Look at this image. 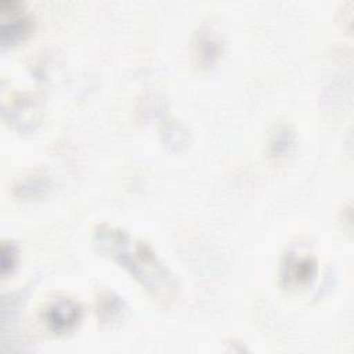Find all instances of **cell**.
Returning <instances> with one entry per match:
<instances>
[{
    "label": "cell",
    "mask_w": 354,
    "mask_h": 354,
    "mask_svg": "<svg viewBox=\"0 0 354 354\" xmlns=\"http://www.w3.org/2000/svg\"><path fill=\"white\" fill-rule=\"evenodd\" d=\"M19 254L14 242L3 241L1 242V275L7 277L15 268Z\"/></svg>",
    "instance_id": "cell-10"
},
{
    "label": "cell",
    "mask_w": 354,
    "mask_h": 354,
    "mask_svg": "<svg viewBox=\"0 0 354 354\" xmlns=\"http://www.w3.org/2000/svg\"><path fill=\"white\" fill-rule=\"evenodd\" d=\"M318 272L315 257L306 253L288 252L281 267V281L285 288L299 289L311 285Z\"/></svg>",
    "instance_id": "cell-3"
},
{
    "label": "cell",
    "mask_w": 354,
    "mask_h": 354,
    "mask_svg": "<svg viewBox=\"0 0 354 354\" xmlns=\"http://www.w3.org/2000/svg\"><path fill=\"white\" fill-rule=\"evenodd\" d=\"M51 188V180L44 173H33L21 181H18L14 187V192L17 196L24 199H37L44 196Z\"/></svg>",
    "instance_id": "cell-6"
},
{
    "label": "cell",
    "mask_w": 354,
    "mask_h": 354,
    "mask_svg": "<svg viewBox=\"0 0 354 354\" xmlns=\"http://www.w3.org/2000/svg\"><path fill=\"white\" fill-rule=\"evenodd\" d=\"M47 328L54 333H66L75 329L82 318V306L69 297L50 301L41 314Z\"/></svg>",
    "instance_id": "cell-4"
},
{
    "label": "cell",
    "mask_w": 354,
    "mask_h": 354,
    "mask_svg": "<svg viewBox=\"0 0 354 354\" xmlns=\"http://www.w3.org/2000/svg\"><path fill=\"white\" fill-rule=\"evenodd\" d=\"M33 19L24 3L18 0L0 1V36L3 47L22 41L32 30Z\"/></svg>",
    "instance_id": "cell-2"
},
{
    "label": "cell",
    "mask_w": 354,
    "mask_h": 354,
    "mask_svg": "<svg viewBox=\"0 0 354 354\" xmlns=\"http://www.w3.org/2000/svg\"><path fill=\"white\" fill-rule=\"evenodd\" d=\"M37 105L35 104L33 97H19L17 101L10 105V108H4V115H10V122L18 123L22 127L26 126H33L35 122H37L36 112H37Z\"/></svg>",
    "instance_id": "cell-8"
},
{
    "label": "cell",
    "mask_w": 354,
    "mask_h": 354,
    "mask_svg": "<svg viewBox=\"0 0 354 354\" xmlns=\"http://www.w3.org/2000/svg\"><path fill=\"white\" fill-rule=\"evenodd\" d=\"M295 142L293 130L286 124H279L271 133L268 140V153L274 159H282L290 153Z\"/></svg>",
    "instance_id": "cell-9"
},
{
    "label": "cell",
    "mask_w": 354,
    "mask_h": 354,
    "mask_svg": "<svg viewBox=\"0 0 354 354\" xmlns=\"http://www.w3.org/2000/svg\"><path fill=\"white\" fill-rule=\"evenodd\" d=\"M123 300L112 292H101L97 297V315L104 324H113L123 318L124 314Z\"/></svg>",
    "instance_id": "cell-7"
},
{
    "label": "cell",
    "mask_w": 354,
    "mask_h": 354,
    "mask_svg": "<svg viewBox=\"0 0 354 354\" xmlns=\"http://www.w3.org/2000/svg\"><path fill=\"white\" fill-rule=\"evenodd\" d=\"M192 48L196 65L202 69H209L221 57L224 41L217 30L205 25L195 32L192 39Z\"/></svg>",
    "instance_id": "cell-5"
},
{
    "label": "cell",
    "mask_w": 354,
    "mask_h": 354,
    "mask_svg": "<svg viewBox=\"0 0 354 354\" xmlns=\"http://www.w3.org/2000/svg\"><path fill=\"white\" fill-rule=\"evenodd\" d=\"M93 242L100 253L124 268L159 304L170 306L178 299V281L145 241L102 223L94 228Z\"/></svg>",
    "instance_id": "cell-1"
},
{
    "label": "cell",
    "mask_w": 354,
    "mask_h": 354,
    "mask_svg": "<svg viewBox=\"0 0 354 354\" xmlns=\"http://www.w3.org/2000/svg\"><path fill=\"white\" fill-rule=\"evenodd\" d=\"M165 137H166V142L167 145H173V147H178V145H184L187 141V131L183 129V126H180L178 123H176L174 120H171L165 130Z\"/></svg>",
    "instance_id": "cell-11"
}]
</instances>
